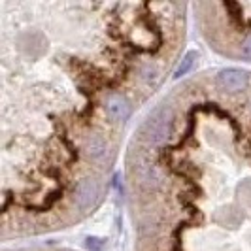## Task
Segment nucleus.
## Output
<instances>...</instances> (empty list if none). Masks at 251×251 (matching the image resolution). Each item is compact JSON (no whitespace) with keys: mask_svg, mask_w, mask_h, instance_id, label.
<instances>
[{"mask_svg":"<svg viewBox=\"0 0 251 251\" xmlns=\"http://www.w3.org/2000/svg\"><path fill=\"white\" fill-rule=\"evenodd\" d=\"M185 2L0 0V238L85 221L125 132L174 74Z\"/></svg>","mask_w":251,"mask_h":251,"instance_id":"f257e3e1","label":"nucleus"},{"mask_svg":"<svg viewBox=\"0 0 251 251\" xmlns=\"http://www.w3.org/2000/svg\"><path fill=\"white\" fill-rule=\"evenodd\" d=\"M195 23L221 57L251 63V2H195Z\"/></svg>","mask_w":251,"mask_h":251,"instance_id":"7ed1b4c3","label":"nucleus"},{"mask_svg":"<svg viewBox=\"0 0 251 251\" xmlns=\"http://www.w3.org/2000/svg\"><path fill=\"white\" fill-rule=\"evenodd\" d=\"M134 251H251V70L191 74L128 140Z\"/></svg>","mask_w":251,"mask_h":251,"instance_id":"f03ea898","label":"nucleus"}]
</instances>
